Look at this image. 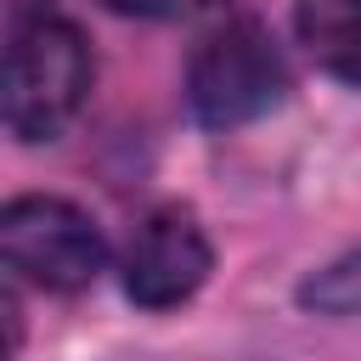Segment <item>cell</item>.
<instances>
[{"instance_id": "1", "label": "cell", "mask_w": 361, "mask_h": 361, "mask_svg": "<svg viewBox=\"0 0 361 361\" xmlns=\"http://www.w3.org/2000/svg\"><path fill=\"white\" fill-rule=\"evenodd\" d=\"M90 73H96L90 45L68 17H56V11L17 17L11 45H6V79H0L6 130L23 141L62 135V124L90 96Z\"/></svg>"}, {"instance_id": "2", "label": "cell", "mask_w": 361, "mask_h": 361, "mask_svg": "<svg viewBox=\"0 0 361 361\" xmlns=\"http://www.w3.org/2000/svg\"><path fill=\"white\" fill-rule=\"evenodd\" d=\"M288 96V68L254 17L214 23L186 62V102L203 130H237Z\"/></svg>"}, {"instance_id": "3", "label": "cell", "mask_w": 361, "mask_h": 361, "mask_svg": "<svg viewBox=\"0 0 361 361\" xmlns=\"http://www.w3.org/2000/svg\"><path fill=\"white\" fill-rule=\"evenodd\" d=\"M0 259L11 276L45 293H79L102 276L107 243L96 220L68 197H11L0 214Z\"/></svg>"}, {"instance_id": "4", "label": "cell", "mask_w": 361, "mask_h": 361, "mask_svg": "<svg viewBox=\"0 0 361 361\" xmlns=\"http://www.w3.org/2000/svg\"><path fill=\"white\" fill-rule=\"evenodd\" d=\"M214 248L186 209H152L124 248V299L141 310H175L209 282Z\"/></svg>"}, {"instance_id": "5", "label": "cell", "mask_w": 361, "mask_h": 361, "mask_svg": "<svg viewBox=\"0 0 361 361\" xmlns=\"http://www.w3.org/2000/svg\"><path fill=\"white\" fill-rule=\"evenodd\" d=\"M293 28L322 73L361 85V0H299Z\"/></svg>"}, {"instance_id": "6", "label": "cell", "mask_w": 361, "mask_h": 361, "mask_svg": "<svg viewBox=\"0 0 361 361\" xmlns=\"http://www.w3.org/2000/svg\"><path fill=\"white\" fill-rule=\"evenodd\" d=\"M299 305L322 310V316H355L361 310V248L333 259L327 271H316L305 288H299Z\"/></svg>"}, {"instance_id": "7", "label": "cell", "mask_w": 361, "mask_h": 361, "mask_svg": "<svg viewBox=\"0 0 361 361\" xmlns=\"http://www.w3.org/2000/svg\"><path fill=\"white\" fill-rule=\"evenodd\" d=\"M118 17H147V23H169V17H192L203 0H102Z\"/></svg>"}]
</instances>
